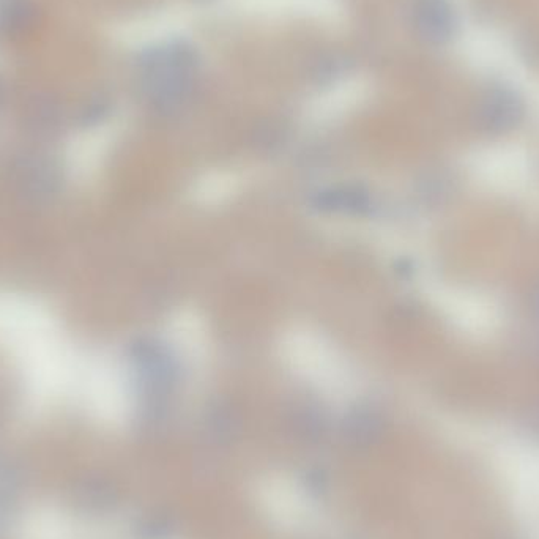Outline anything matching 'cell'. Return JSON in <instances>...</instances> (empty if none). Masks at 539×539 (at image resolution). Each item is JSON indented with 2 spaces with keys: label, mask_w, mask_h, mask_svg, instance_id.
<instances>
[{
  "label": "cell",
  "mask_w": 539,
  "mask_h": 539,
  "mask_svg": "<svg viewBox=\"0 0 539 539\" xmlns=\"http://www.w3.org/2000/svg\"><path fill=\"white\" fill-rule=\"evenodd\" d=\"M284 361L295 374L333 398L354 391V372L327 339L306 328L287 331L281 341Z\"/></svg>",
  "instance_id": "obj_1"
},
{
  "label": "cell",
  "mask_w": 539,
  "mask_h": 539,
  "mask_svg": "<svg viewBox=\"0 0 539 539\" xmlns=\"http://www.w3.org/2000/svg\"><path fill=\"white\" fill-rule=\"evenodd\" d=\"M171 336L175 344L188 357L199 358L205 354V327L202 320L194 313L185 311L177 314L171 322Z\"/></svg>",
  "instance_id": "obj_2"
},
{
  "label": "cell",
  "mask_w": 539,
  "mask_h": 539,
  "mask_svg": "<svg viewBox=\"0 0 539 539\" xmlns=\"http://www.w3.org/2000/svg\"><path fill=\"white\" fill-rule=\"evenodd\" d=\"M267 495L268 506L272 508L273 514L286 524H298L305 517V500L295 492L294 487H270Z\"/></svg>",
  "instance_id": "obj_3"
},
{
  "label": "cell",
  "mask_w": 539,
  "mask_h": 539,
  "mask_svg": "<svg viewBox=\"0 0 539 539\" xmlns=\"http://www.w3.org/2000/svg\"><path fill=\"white\" fill-rule=\"evenodd\" d=\"M238 180L229 172H215L202 179L196 186L194 194L202 204H218L237 191Z\"/></svg>",
  "instance_id": "obj_4"
},
{
  "label": "cell",
  "mask_w": 539,
  "mask_h": 539,
  "mask_svg": "<svg viewBox=\"0 0 539 539\" xmlns=\"http://www.w3.org/2000/svg\"><path fill=\"white\" fill-rule=\"evenodd\" d=\"M30 15H32V10L24 0H13V2L10 0L0 8V29L7 34L18 32L29 23Z\"/></svg>",
  "instance_id": "obj_5"
}]
</instances>
